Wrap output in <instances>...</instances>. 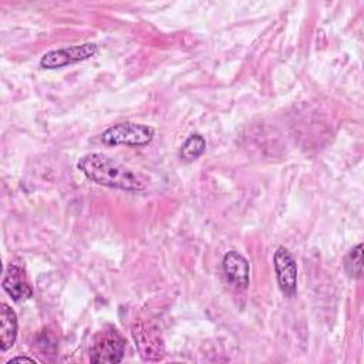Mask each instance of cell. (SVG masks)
Returning a JSON list of instances; mask_svg holds the SVG:
<instances>
[{"label":"cell","instance_id":"cell-1","mask_svg":"<svg viewBox=\"0 0 364 364\" xmlns=\"http://www.w3.org/2000/svg\"><path fill=\"white\" fill-rule=\"evenodd\" d=\"M77 168L90 181L102 186L128 192H138L146 186V179L142 175L125 168L102 152H90L82 155L77 162Z\"/></svg>","mask_w":364,"mask_h":364},{"label":"cell","instance_id":"cell-2","mask_svg":"<svg viewBox=\"0 0 364 364\" xmlns=\"http://www.w3.org/2000/svg\"><path fill=\"white\" fill-rule=\"evenodd\" d=\"M155 129L145 124L121 122L108 127L101 134V141L107 145H131L144 146L154 139Z\"/></svg>","mask_w":364,"mask_h":364},{"label":"cell","instance_id":"cell-3","mask_svg":"<svg viewBox=\"0 0 364 364\" xmlns=\"http://www.w3.org/2000/svg\"><path fill=\"white\" fill-rule=\"evenodd\" d=\"M125 338L115 327L101 330L94 336L90 360L91 363H119L125 351Z\"/></svg>","mask_w":364,"mask_h":364},{"label":"cell","instance_id":"cell-4","mask_svg":"<svg viewBox=\"0 0 364 364\" xmlns=\"http://www.w3.org/2000/svg\"><path fill=\"white\" fill-rule=\"evenodd\" d=\"M97 51H98V46L94 43H84L80 46L57 48L46 53L40 60V65L47 70H55L78 61L88 60L94 57Z\"/></svg>","mask_w":364,"mask_h":364},{"label":"cell","instance_id":"cell-5","mask_svg":"<svg viewBox=\"0 0 364 364\" xmlns=\"http://www.w3.org/2000/svg\"><path fill=\"white\" fill-rule=\"evenodd\" d=\"M277 284L282 293L291 297L297 291V263L289 249L279 246L273 256Z\"/></svg>","mask_w":364,"mask_h":364},{"label":"cell","instance_id":"cell-6","mask_svg":"<svg viewBox=\"0 0 364 364\" xmlns=\"http://www.w3.org/2000/svg\"><path fill=\"white\" fill-rule=\"evenodd\" d=\"M135 346L144 360H159L164 355V343L158 328L149 323L138 321L132 327Z\"/></svg>","mask_w":364,"mask_h":364},{"label":"cell","instance_id":"cell-7","mask_svg":"<svg viewBox=\"0 0 364 364\" xmlns=\"http://www.w3.org/2000/svg\"><path fill=\"white\" fill-rule=\"evenodd\" d=\"M223 273L230 284L237 289H246L250 282V266L245 256L235 250L225 253L222 259Z\"/></svg>","mask_w":364,"mask_h":364},{"label":"cell","instance_id":"cell-8","mask_svg":"<svg viewBox=\"0 0 364 364\" xmlns=\"http://www.w3.org/2000/svg\"><path fill=\"white\" fill-rule=\"evenodd\" d=\"M3 290L14 300L21 301L33 296V289L28 283L24 269L17 263H10L6 269L3 282Z\"/></svg>","mask_w":364,"mask_h":364},{"label":"cell","instance_id":"cell-9","mask_svg":"<svg viewBox=\"0 0 364 364\" xmlns=\"http://www.w3.org/2000/svg\"><path fill=\"white\" fill-rule=\"evenodd\" d=\"M17 338V316L14 310L1 303L0 306V350L7 351L14 346Z\"/></svg>","mask_w":364,"mask_h":364},{"label":"cell","instance_id":"cell-10","mask_svg":"<svg viewBox=\"0 0 364 364\" xmlns=\"http://www.w3.org/2000/svg\"><path fill=\"white\" fill-rule=\"evenodd\" d=\"M205 148H206L205 138L200 134H192L182 144L181 151H179V156H181L182 161L191 162V161L199 158L205 152Z\"/></svg>","mask_w":364,"mask_h":364},{"label":"cell","instance_id":"cell-11","mask_svg":"<svg viewBox=\"0 0 364 364\" xmlns=\"http://www.w3.org/2000/svg\"><path fill=\"white\" fill-rule=\"evenodd\" d=\"M344 269L350 277L360 279L363 274V245L354 246L344 259Z\"/></svg>","mask_w":364,"mask_h":364},{"label":"cell","instance_id":"cell-12","mask_svg":"<svg viewBox=\"0 0 364 364\" xmlns=\"http://www.w3.org/2000/svg\"><path fill=\"white\" fill-rule=\"evenodd\" d=\"M23 361H27V363H36V360H34V358H30V357L23 355V357H13V358H10V360L7 361V364H11V363H23Z\"/></svg>","mask_w":364,"mask_h":364}]
</instances>
